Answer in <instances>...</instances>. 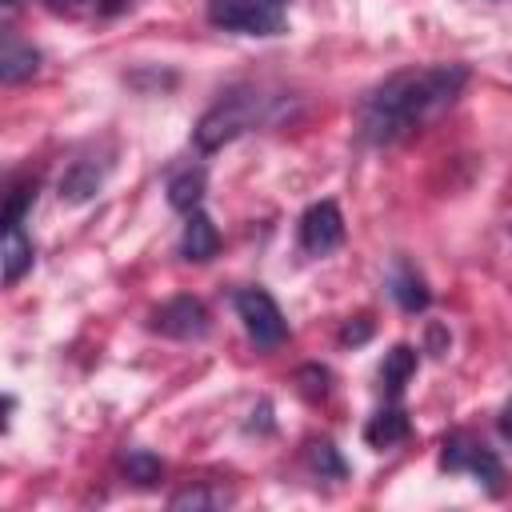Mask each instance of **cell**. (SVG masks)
I'll use <instances>...</instances> for the list:
<instances>
[{"label": "cell", "instance_id": "21", "mask_svg": "<svg viewBox=\"0 0 512 512\" xmlns=\"http://www.w3.org/2000/svg\"><path fill=\"white\" fill-rule=\"evenodd\" d=\"M368 332H372V324H368L364 316H356V324H348V328H344L340 336H344L348 344H360V340H368Z\"/></svg>", "mask_w": 512, "mask_h": 512}, {"label": "cell", "instance_id": "13", "mask_svg": "<svg viewBox=\"0 0 512 512\" xmlns=\"http://www.w3.org/2000/svg\"><path fill=\"white\" fill-rule=\"evenodd\" d=\"M32 268V240L24 224H4V284H16Z\"/></svg>", "mask_w": 512, "mask_h": 512}, {"label": "cell", "instance_id": "23", "mask_svg": "<svg viewBox=\"0 0 512 512\" xmlns=\"http://www.w3.org/2000/svg\"><path fill=\"white\" fill-rule=\"evenodd\" d=\"M4 8H16V0H4Z\"/></svg>", "mask_w": 512, "mask_h": 512}, {"label": "cell", "instance_id": "9", "mask_svg": "<svg viewBox=\"0 0 512 512\" xmlns=\"http://www.w3.org/2000/svg\"><path fill=\"white\" fill-rule=\"evenodd\" d=\"M104 172H108V160H104V164H92V156L72 160V168L60 176V200L80 204V200L96 196V188L104 184Z\"/></svg>", "mask_w": 512, "mask_h": 512}, {"label": "cell", "instance_id": "16", "mask_svg": "<svg viewBox=\"0 0 512 512\" xmlns=\"http://www.w3.org/2000/svg\"><path fill=\"white\" fill-rule=\"evenodd\" d=\"M200 196H204V168H184L168 180V204L176 212L188 216L192 208H200Z\"/></svg>", "mask_w": 512, "mask_h": 512}, {"label": "cell", "instance_id": "8", "mask_svg": "<svg viewBox=\"0 0 512 512\" xmlns=\"http://www.w3.org/2000/svg\"><path fill=\"white\" fill-rule=\"evenodd\" d=\"M216 252H220V232H216V224H212L200 208H192V212H188V220H184L180 256H184V260H192V264H204V260H212Z\"/></svg>", "mask_w": 512, "mask_h": 512}, {"label": "cell", "instance_id": "19", "mask_svg": "<svg viewBox=\"0 0 512 512\" xmlns=\"http://www.w3.org/2000/svg\"><path fill=\"white\" fill-rule=\"evenodd\" d=\"M124 472H128V480H136V484H156L164 468H160V460H156V456H148V452H140V448H136V452H128V456H124Z\"/></svg>", "mask_w": 512, "mask_h": 512}, {"label": "cell", "instance_id": "20", "mask_svg": "<svg viewBox=\"0 0 512 512\" xmlns=\"http://www.w3.org/2000/svg\"><path fill=\"white\" fill-rule=\"evenodd\" d=\"M296 380H300V392H304L308 400H324V396H328V380H332V376H328V368L308 364V368H300V376H296Z\"/></svg>", "mask_w": 512, "mask_h": 512}, {"label": "cell", "instance_id": "3", "mask_svg": "<svg viewBox=\"0 0 512 512\" xmlns=\"http://www.w3.org/2000/svg\"><path fill=\"white\" fill-rule=\"evenodd\" d=\"M208 20L244 36L284 32V0H208Z\"/></svg>", "mask_w": 512, "mask_h": 512}, {"label": "cell", "instance_id": "15", "mask_svg": "<svg viewBox=\"0 0 512 512\" xmlns=\"http://www.w3.org/2000/svg\"><path fill=\"white\" fill-rule=\"evenodd\" d=\"M412 372H416V352H412L408 344H396V348L384 356V364H380V388H384L388 396H400L404 384L412 380Z\"/></svg>", "mask_w": 512, "mask_h": 512}, {"label": "cell", "instance_id": "14", "mask_svg": "<svg viewBox=\"0 0 512 512\" xmlns=\"http://www.w3.org/2000/svg\"><path fill=\"white\" fill-rule=\"evenodd\" d=\"M44 4L68 20H108V16H120L124 8H132V0H44Z\"/></svg>", "mask_w": 512, "mask_h": 512}, {"label": "cell", "instance_id": "5", "mask_svg": "<svg viewBox=\"0 0 512 512\" xmlns=\"http://www.w3.org/2000/svg\"><path fill=\"white\" fill-rule=\"evenodd\" d=\"M440 468H448V472H472L476 480H484L488 492H496L500 480H504L500 456H496L488 444H480L476 436H468V432H452V436L444 440V448H440Z\"/></svg>", "mask_w": 512, "mask_h": 512}, {"label": "cell", "instance_id": "10", "mask_svg": "<svg viewBox=\"0 0 512 512\" xmlns=\"http://www.w3.org/2000/svg\"><path fill=\"white\" fill-rule=\"evenodd\" d=\"M40 68V52L32 44H24L16 32H4V48H0V80L4 84H20Z\"/></svg>", "mask_w": 512, "mask_h": 512}, {"label": "cell", "instance_id": "4", "mask_svg": "<svg viewBox=\"0 0 512 512\" xmlns=\"http://www.w3.org/2000/svg\"><path fill=\"white\" fill-rule=\"evenodd\" d=\"M232 308H236V316L244 320V332L252 336L256 348H276V344H284V336H288L284 312H280V304H276L264 288H240V292L232 296Z\"/></svg>", "mask_w": 512, "mask_h": 512}, {"label": "cell", "instance_id": "22", "mask_svg": "<svg viewBox=\"0 0 512 512\" xmlns=\"http://www.w3.org/2000/svg\"><path fill=\"white\" fill-rule=\"evenodd\" d=\"M500 436H508V440H512V412H504V416H500Z\"/></svg>", "mask_w": 512, "mask_h": 512}, {"label": "cell", "instance_id": "1", "mask_svg": "<svg viewBox=\"0 0 512 512\" xmlns=\"http://www.w3.org/2000/svg\"><path fill=\"white\" fill-rule=\"evenodd\" d=\"M468 84L464 64H424L392 72L360 100V136L368 144H396L416 128L432 124L440 112L456 104Z\"/></svg>", "mask_w": 512, "mask_h": 512}, {"label": "cell", "instance_id": "7", "mask_svg": "<svg viewBox=\"0 0 512 512\" xmlns=\"http://www.w3.org/2000/svg\"><path fill=\"white\" fill-rule=\"evenodd\" d=\"M152 332L172 336V340H200L208 332V308L196 296H172L152 312Z\"/></svg>", "mask_w": 512, "mask_h": 512}, {"label": "cell", "instance_id": "11", "mask_svg": "<svg viewBox=\"0 0 512 512\" xmlns=\"http://www.w3.org/2000/svg\"><path fill=\"white\" fill-rule=\"evenodd\" d=\"M388 292L392 300L404 308V312H424L432 304V292H428V280L412 268V264H396L392 280H388Z\"/></svg>", "mask_w": 512, "mask_h": 512}, {"label": "cell", "instance_id": "17", "mask_svg": "<svg viewBox=\"0 0 512 512\" xmlns=\"http://www.w3.org/2000/svg\"><path fill=\"white\" fill-rule=\"evenodd\" d=\"M224 504H232L224 488H184L172 496V508H224Z\"/></svg>", "mask_w": 512, "mask_h": 512}, {"label": "cell", "instance_id": "18", "mask_svg": "<svg viewBox=\"0 0 512 512\" xmlns=\"http://www.w3.org/2000/svg\"><path fill=\"white\" fill-rule=\"evenodd\" d=\"M308 460H312V468H316L320 476H336V480H340V476L348 472L344 460L336 456V448H332L328 440H312V444H308Z\"/></svg>", "mask_w": 512, "mask_h": 512}, {"label": "cell", "instance_id": "2", "mask_svg": "<svg viewBox=\"0 0 512 512\" xmlns=\"http://www.w3.org/2000/svg\"><path fill=\"white\" fill-rule=\"evenodd\" d=\"M272 104H276V96H268V92H260V88H252V84H244V88H228L200 120H196V148L200 152H216V148H224L228 140H236L240 132H248V128H256V124H264V120H272Z\"/></svg>", "mask_w": 512, "mask_h": 512}, {"label": "cell", "instance_id": "6", "mask_svg": "<svg viewBox=\"0 0 512 512\" xmlns=\"http://www.w3.org/2000/svg\"><path fill=\"white\" fill-rule=\"evenodd\" d=\"M344 244V216L336 200H320L300 216V248L308 256H328Z\"/></svg>", "mask_w": 512, "mask_h": 512}, {"label": "cell", "instance_id": "12", "mask_svg": "<svg viewBox=\"0 0 512 512\" xmlns=\"http://www.w3.org/2000/svg\"><path fill=\"white\" fill-rule=\"evenodd\" d=\"M408 412L400 408V404H388V408H380L368 424H364V440L372 444V448H392V444H400L404 436H408Z\"/></svg>", "mask_w": 512, "mask_h": 512}]
</instances>
